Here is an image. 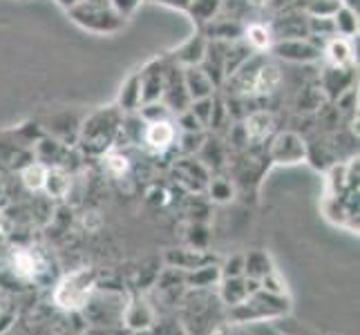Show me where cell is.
<instances>
[{
    "instance_id": "6da1fadb",
    "label": "cell",
    "mask_w": 360,
    "mask_h": 335,
    "mask_svg": "<svg viewBox=\"0 0 360 335\" xmlns=\"http://www.w3.org/2000/svg\"><path fill=\"white\" fill-rule=\"evenodd\" d=\"M251 72L253 74L244 79L242 90H240L244 96H271L280 88L282 72L278 65L262 63V65H257V70H251Z\"/></svg>"
},
{
    "instance_id": "7a4b0ae2",
    "label": "cell",
    "mask_w": 360,
    "mask_h": 335,
    "mask_svg": "<svg viewBox=\"0 0 360 335\" xmlns=\"http://www.w3.org/2000/svg\"><path fill=\"white\" fill-rule=\"evenodd\" d=\"M175 136H177V130L172 119L153 121V123H146V128H143V145L150 152L161 155L175 143Z\"/></svg>"
},
{
    "instance_id": "3957f363",
    "label": "cell",
    "mask_w": 360,
    "mask_h": 335,
    "mask_svg": "<svg viewBox=\"0 0 360 335\" xmlns=\"http://www.w3.org/2000/svg\"><path fill=\"white\" fill-rule=\"evenodd\" d=\"M90 293V282L85 272H79V275L68 277L56 291V302L63 308H77L85 302V297Z\"/></svg>"
},
{
    "instance_id": "277c9868",
    "label": "cell",
    "mask_w": 360,
    "mask_h": 335,
    "mask_svg": "<svg viewBox=\"0 0 360 335\" xmlns=\"http://www.w3.org/2000/svg\"><path fill=\"white\" fill-rule=\"evenodd\" d=\"M273 157H276L280 164H295L297 159L304 157V143L297 134L293 132H282L276 136V143H273Z\"/></svg>"
},
{
    "instance_id": "5b68a950",
    "label": "cell",
    "mask_w": 360,
    "mask_h": 335,
    "mask_svg": "<svg viewBox=\"0 0 360 335\" xmlns=\"http://www.w3.org/2000/svg\"><path fill=\"white\" fill-rule=\"evenodd\" d=\"M184 85H186V92H188L191 101H200V98H208L213 94L215 83L208 74L200 67H186L184 72Z\"/></svg>"
},
{
    "instance_id": "8992f818",
    "label": "cell",
    "mask_w": 360,
    "mask_h": 335,
    "mask_svg": "<svg viewBox=\"0 0 360 335\" xmlns=\"http://www.w3.org/2000/svg\"><path fill=\"white\" fill-rule=\"evenodd\" d=\"M276 52L287 60H314L318 58L320 49L311 43H304L302 39H287L276 45Z\"/></svg>"
},
{
    "instance_id": "52a82bcc",
    "label": "cell",
    "mask_w": 360,
    "mask_h": 335,
    "mask_svg": "<svg viewBox=\"0 0 360 335\" xmlns=\"http://www.w3.org/2000/svg\"><path fill=\"white\" fill-rule=\"evenodd\" d=\"M273 126H276V121H273V117L269 114V112H253V114L248 117L246 123H244L246 139L264 141L266 136L273 132Z\"/></svg>"
},
{
    "instance_id": "ba28073f",
    "label": "cell",
    "mask_w": 360,
    "mask_h": 335,
    "mask_svg": "<svg viewBox=\"0 0 360 335\" xmlns=\"http://www.w3.org/2000/svg\"><path fill=\"white\" fill-rule=\"evenodd\" d=\"M121 110H139L141 107V74H134L128 79V83L123 85L121 96H119Z\"/></svg>"
},
{
    "instance_id": "9c48e42d",
    "label": "cell",
    "mask_w": 360,
    "mask_h": 335,
    "mask_svg": "<svg viewBox=\"0 0 360 335\" xmlns=\"http://www.w3.org/2000/svg\"><path fill=\"white\" fill-rule=\"evenodd\" d=\"M39 255H36L34 251H30V248H20L18 253H14V268L18 275L22 277H34L36 272H39Z\"/></svg>"
},
{
    "instance_id": "30bf717a",
    "label": "cell",
    "mask_w": 360,
    "mask_h": 335,
    "mask_svg": "<svg viewBox=\"0 0 360 335\" xmlns=\"http://www.w3.org/2000/svg\"><path fill=\"white\" fill-rule=\"evenodd\" d=\"M327 56L333 67H345L352 63V47L347 39H331L327 45Z\"/></svg>"
},
{
    "instance_id": "8fae6325",
    "label": "cell",
    "mask_w": 360,
    "mask_h": 335,
    "mask_svg": "<svg viewBox=\"0 0 360 335\" xmlns=\"http://www.w3.org/2000/svg\"><path fill=\"white\" fill-rule=\"evenodd\" d=\"M331 22H333V32L340 34V36H354L356 27H358L356 14L349 7H338L336 14L331 16Z\"/></svg>"
},
{
    "instance_id": "7c38bea8",
    "label": "cell",
    "mask_w": 360,
    "mask_h": 335,
    "mask_svg": "<svg viewBox=\"0 0 360 335\" xmlns=\"http://www.w3.org/2000/svg\"><path fill=\"white\" fill-rule=\"evenodd\" d=\"M45 190L52 195V197H65V192L70 190V177H68V172L60 170V168L47 170Z\"/></svg>"
},
{
    "instance_id": "4fadbf2b",
    "label": "cell",
    "mask_w": 360,
    "mask_h": 335,
    "mask_svg": "<svg viewBox=\"0 0 360 335\" xmlns=\"http://www.w3.org/2000/svg\"><path fill=\"white\" fill-rule=\"evenodd\" d=\"M45 177H47V168L41 164H32L22 170V183L27 185L30 190H43L45 188Z\"/></svg>"
},
{
    "instance_id": "5bb4252c",
    "label": "cell",
    "mask_w": 360,
    "mask_h": 335,
    "mask_svg": "<svg viewBox=\"0 0 360 335\" xmlns=\"http://www.w3.org/2000/svg\"><path fill=\"white\" fill-rule=\"evenodd\" d=\"M342 7L340 0H307V11L314 18H331Z\"/></svg>"
},
{
    "instance_id": "9a60e30c",
    "label": "cell",
    "mask_w": 360,
    "mask_h": 335,
    "mask_svg": "<svg viewBox=\"0 0 360 335\" xmlns=\"http://www.w3.org/2000/svg\"><path fill=\"white\" fill-rule=\"evenodd\" d=\"M246 41L253 49L262 52V49L271 47V32L264 25H251V27H246Z\"/></svg>"
},
{
    "instance_id": "2e32d148",
    "label": "cell",
    "mask_w": 360,
    "mask_h": 335,
    "mask_svg": "<svg viewBox=\"0 0 360 335\" xmlns=\"http://www.w3.org/2000/svg\"><path fill=\"white\" fill-rule=\"evenodd\" d=\"M103 168H105L108 175H112V177L126 175V170H128V157L121 155V152H108L103 157Z\"/></svg>"
},
{
    "instance_id": "e0dca14e",
    "label": "cell",
    "mask_w": 360,
    "mask_h": 335,
    "mask_svg": "<svg viewBox=\"0 0 360 335\" xmlns=\"http://www.w3.org/2000/svg\"><path fill=\"white\" fill-rule=\"evenodd\" d=\"M139 110H141V119H143V123L164 121V119H170V117H172V112H170L164 103H159V101H155V103H146V105H141Z\"/></svg>"
},
{
    "instance_id": "ac0fdd59",
    "label": "cell",
    "mask_w": 360,
    "mask_h": 335,
    "mask_svg": "<svg viewBox=\"0 0 360 335\" xmlns=\"http://www.w3.org/2000/svg\"><path fill=\"white\" fill-rule=\"evenodd\" d=\"M188 110L193 112V117L200 121L202 126H208L210 117H213V98L208 96V98H200V101H193Z\"/></svg>"
},
{
    "instance_id": "d6986e66",
    "label": "cell",
    "mask_w": 360,
    "mask_h": 335,
    "mask_svg": "<svg viewBox=\"0 0 360 335\" xmlns=\"http://www.w3.org/2000/svg\"><path fill=\"white\" fill-rule=\"evenodd\" d=\"M139 3H141V0H108V5L112 7L121 18L130 16L132 11L139 7Z\"/></svg>"
},
{
    "instance_id": "ffe728a7",
    "label": "cell",
    "mask_w": 360,
    "mask_h": 335,
    "mask_svg": "<svg viewBox=\"0 0 360 335\" xmlns=\"http://www.w3.org/2000/svg\"><path fill=\"white\" fill-rule=\"evenodd\" d=\"M179 123L184 126L186 132H200V130H202V123L193 117V112H191V110L181 112V114H179Z\"/></svg>"
},
{
    "instance_id": "44dd1931",
    "label": "cell",
    "mask_w": 360,
    "mask_h": 335,
    "mask_svg": "<svg viewBox=\"0 0 360 335\" xmlns=\"http://www.w3.org/2000/svg\"><path fill=\"white\" fill-rule=\"evenodd\" d=\"M58 3H60V5H63V7H68V9H72L74 5H79V3H81V0H58Z\"/></svg>"
},
{
    "instance_id": "7402d4cb",
    "label": "cell",
    "mask_w": 360,
    "mask_h": 335,
    "mask_svg": "<svg viewBox=\"0 0 360 335\" xmlns=\"http://www.w3.org/2000/svg\"><path fill=\"white\" fill-rule=\"evenodd\" d=\"M340 3H345L342 7H349V9H356L358 7V0H340Z\"/></svg>"
},
{
    "instance_id": "603a6c76",
    "label": "cell",
    "mask_w": 360,
    "mask_h": 335,
    "mask_svg": "<svg viewBox=\"0 0 360 335\" xmlns=\"http://www.w3.org/2000/svg\"><path fill=\"white\" fill-rule=\"evenodd\" d=\"M248 3L255 5V7H264V5L269 3V0H248Z\"/></svg>"
}]
</instances>
